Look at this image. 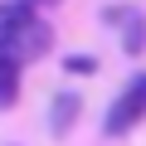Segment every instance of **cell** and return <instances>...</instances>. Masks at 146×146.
Wrapping results in <instances>:
<instances>
[{
  "label": "cell",
  "instance_id": "cell-8",
  "mask_svg": "<svg viewBox=\"0 0 146 146\" xmlns=\"http://www.w3.org/2000/svg\"><path fill=\"white\" fill-rule=\"evenodd\" d=\"M29 5H44V0H29Z\"/></svg>",
  "mask_w": 146,
  "mask_h": 146
},
{
  "label": "cell",
  "instance_id": "cell-2",
  "mask_svg": "<svg viewBox=\"0 0 146 146\" xmlns=\"http://www.w3.org/2000/svg\"><path fill=\"white\" fill-rule=\"evenodd\" d=\"M34 20H39V15L29 10V0H5V5H0V54H15L20 34H25Z\"/></svg>",
  "mask_w": 146,
  "mask_h": 146
},
{
  "label": "cell",
  "instance_id": "cell-6",
  "mask_svg": "<svg viewBox=\"0 0 146 146\" xmlns=\"http://www.w3.org/2000/svg\"><path fill=\"white\" fill-rule=\"evenodd\" d=\"M73 117H78V98H73V93L54 98V117H49V127H54V131H68V127H73Z\"/></svg>",
  "mask_w": 146,
  "mask_h": 146
},
{
  "label": "cell",
  "instance_id": "cell-1",
  "mask_svg": "<svg viewBox=\"0 0 146 146\" xmlns=\"http://www.w3.org/2000/svg\"><path fill=\"white\" fill-rule=\"evenodd\" d=\"M146 117V73H136V78L122 88V98L112 102V112H107V136H122V131H131L136 122Z\"/></svg>",
  "mask_w": 146,
  "mask_h": 146
},
{
  "label": "cell",
  "instance_id": "cell-4",
  "mask_svg": "<svg viewBox=\"0 0 146 146\" xmlns=\"http://www.w3.org/2000/svg\"><path fill=\"white\" fill-rule=\"evenodd\" d=\"M15 98H20V58L0 54V112L15 107Z\"/></svg>",
  "mask_w": 146,
  "mask_h": 146
},
{
  "label": "cell",
  "instance_id": "cell-5",
  "mask_svg": "<svg viewBox=\"0 0 146 146\" xmlns=\"http://www.w3.org/2000/svg\"><path fill=\"white\" fill-rule=\"evenodd\" d=\"M112 20H122V25H127V34H122L127 54H141V49H146V20H141V15H131V10H112Z\"/></svg>",
  "mask_w": 146,
  "mask_h": 146
},
{
  "label": "cell",
  "instance_id": "cell-3",
  "mask_svg": "<svg viewBox=\"0 0 146 146\" xmlns=\"http://www.w3.org/2000/svg\"><path fill=\"white\" fill-rule=\"evenodd\" d=\"M44 49H49V25H44V20H34V25L20 34V44H15V58H20V63H29V58H39Z\"/></svg>",
  "mask_w": 146,
  "mask_h": 146
},
{
  "label": "cell",
  "instance_id": "cell-7",
  "mask_svg": "<svg viewBox=\"0 0 146 146\" xmlns=\"http://www.w3.org/2000/svg\"><path fill=\"white\" fill-rule=\"evenodd\" d=\"M93 68H98V63L83 58V54H73V58H68V73H93Z\"/></svg>",
  "mask_w": 146,
  "mask_h": 146
}]
</instances>
